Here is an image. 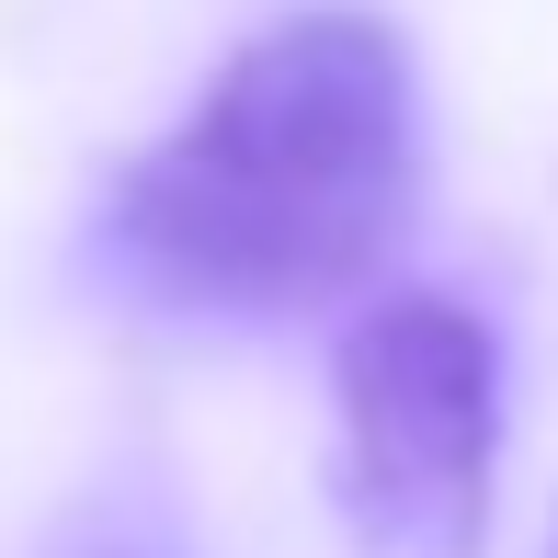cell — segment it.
Returning <instances> with one entry per match:
<instances>
[{"label": "cell", "mask_w": 558, "mask_h": 558, "mask_svg": "<svg viewBox=\"0 0 558 558\" xmlns=\"http://www.w3.org/2000/svg\"><path fill=\"white\" fill-rule=\"evenodd\" d=\"M422 194V104L399 23L308 0L228 46L171 137L114 171L92 263L148 308L296 319L399 251Z\"/></svg>", "instance_id": "cell-1"}, {"label": "cell", "mask_w": 558, "mask_h": 558, "mask_svg": "<svg viewBox=\"0 0 558 558\" xmlns=\"http://www.w3.org/2000/svg\"><path fill=\"white\" fill-rule=\"evenodd\" d=\"M342 513L376 558H478L501 468V353L456 296H376L331 353Z\"/></svg>", "instance_id": "cell-2"}, {"label": "cell", "mask_w": 558, "mask_h": 558, "mask_svg": "<svg viewBox=\"0 0 558 558\" xmlns=\"http://www.w3.org/2000/svg\"><path fill=\"white\" fill-rule=\"evenodd\" d=\"M46 558H194L183 536H171L160 513H125V501H104V513H69V536Z\"/></svg>", "instance_id": "cell-3"}]
</instances>
